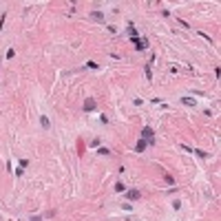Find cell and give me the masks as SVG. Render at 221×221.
I'll return each instance as SVG.
<instances>
[{
    "mask_svg": "<svg viewBox=\"0 0 221 221\" xmlns=\"http://www.w3.org/2000/svg\"><path fill=\"white\" fill-rule=\"evenodd\" d=\"M153 135H155V133H153V128H150V126H144V128H142V139H146L148 144H155Z\"/></svg>",
    "mask_w": 221,
    "mask_h": 221,
    "instance_id": "obj_1",
    "label": "cell"
},
{
    "mask_svg": "<svg viewBox=\"0 0 221 221\" xmlns=\"http://www.w3.org/2000/svg\"><path fill=\"white\" fill-rule=\"evenodd\" d=\"M131 42H133L139 51H142V49H148V40H146V38H131Z\"/></svg>",
    "mask_w": 221,
    "mask_h": 221,
    "instance_id": "obj_2",
    "label": "cell"
},
{
    "mask_svg": "<svg viewBox=\"0 0 221 221\" xmlns=\"http://www.w3.org/2000/svg\"><path fill=\"white\" fill-rule=\"evenodd\" d=\"M142 197V192L139 190H126V199H131V201H137Z\"/></svg>",
    "mask_w": 221,
    "mask_h": 221,
    "instance_id": "obj_3",
    "label": "cell"
},
{
    "mask_svg": "<svg viewBox=\"0 0 221 221\" xmlns=\"http://www.w3.org/2000/svg\"><path fill=\"white\" fill-rule=\"evenodd\" d=\"M95 106H97V102H95L93 97H89L86 102H84V111H86V113H89V111H95Z\"/></svg>",
    "mask_w": 221,
    "mask_h": 221,
    "instance_id": "obj_4",
    "label": "cell"
},
{
    "mask_svg": "<svg viewBox=\"0 0 221 221\" xmlns=\"http://www.w3.org/2000/svg\"><path fill=\"white\" fill-rule=\"evenodd\" d=\"M146 146H148V142H146V139H142V137H139V142H137V146H135V150H146Z\"/></svg>",
    "mask_w": 221,
    "mask_h": 221,
    "instance_id": "obj_5",
    "label": "cell"
},
{
    "mask_svg": "<svg viewBox=\"0 0 221 221\" xmlns=\"http://www.w3.org/2000/svg\"><path fill=\"white\" fill-rule=\"evenodd\" d=\"M91 18L97 20V22H102V20H104V13H102V11H91Z\"/></svg>",
    "mask_w": 221,
    "mask_h": 221,
    "instance_id": "obj_6",
    "label": "cell"
},
{
    "mask_svg": "<svg viewBox=\"0 0 221 221\" xmlns=\"http://www.w3.org/2000/svg\"><path fill=\"white\" fill-rule=\"evenodd\" d=\"M40 124H42V128H49V126H51V124H49V117H44V115L40 117Z\"/></svg>",
    "mask_w": 221,
    "mask_h": 221,
    "instance_id": "obj_7",
    "label": "cell"
},
{
    "mask_svg": "<svg viewBox=\"0 0 221 221\" xmlns=\"http://www.w3.org/2000/svg\"><path fill=\"white\" fill-rule=\"evenodd\" d=\"M144 73H146V78H148V80H153V71H150V64H146V69H144Z\"/></svg>",
    "mask_w": 221,
    "mask_h": 221,
    "instance_id": "obj_8",
    "label": "cell"
},
{
    "mask_svg": "<svg viewBox=\"0 0 221 221\" xmlns=\"http://www.w3.org/2000/svg\"><path fill=\"white\" fill-rule=\"evenodd\" d=\"M128 33H131V38H137V29L133 24H128Z\"/></svg>",
    "mask_w": 221,
    "mask_h": 221,
    "instance_id": "obj_9",
    "label": "cell"
},
{
    "mask_svg": "<svg viewBox=\"0 0 221 221\" xmlns=\"http://www.w3.org/2000/svg\"><path fill=\"white\" fill-rule=\"evenodd\" d=\"M164 179H166V181H168V186H175V179L170 177V175H168V172H164Z\"/></svg>",
    "mask_w": 221,
    "mask_h": 221,
    "instance_id": "obj_10",
    "label": "cell"
},
{
    "mask_svg": "<svg viewBox=\"0 0 221 221\" xmlns=\"http://www.w3.org/2000/svg\"><path fill=\"white\" fill-rule=\"evenodd\" d=\"M181 102H183V104H186V106H195V100H190V97H183V100H181Z\"/></svg>",
    "mask_w": 221,
    "mask_h": 221,
    "instance_id": "obj_11",
    "label": "cell"
},
{
    "mask_svg": "<svg viewBox=\"0 0 221 221\" xmlns=\"http://www.w3.org/2000/svg\"><path fill=\"white\" fill-rule=\"evenodd\" d=\"M124 188H126V186H124V183H122V181H117V183H115V190H117V192H122Z\"/></svg>",
    "mask_w": 221,
    "mask_h": 221,
    "instance_id": "obj_12",
    "label": "cell"
},
{
    "mask_svg": "<svg viewBox=\"0 0 221 221\" xmlns=\"http://www.w3.org/2000/svg\"><path fill=\"white\" fill-rule=\"evenodd\" d=\"M192 153H197V155H199V157H208V153H206V150H199V148H195V150H192Z\"/></svg>",
    "mask_w": 221,
    "mask_h": 221,
    "instance_id": "obj_13",
    "label": "cell"
},
{
    "mask_svg": "<svg viewBox=\"0 0 221 221\" xmlns=\"http://www.w3.org/2000/svg\"><path fill=\"white\" fill-rule=\"evenodd\" d=\"M97 153H100V155H111V150H108V148H106V146H102V148H100V150H97Z\"/></svg>",
    "mask_w": 221,
    "mask_h": 221,
    "instance_id": "obj_14",
    "label": "cell"
},
{
    "mask_svg": "<svg viewBox=\"0 0 221 221\" xmlns=\"http://www.w3.org/2000/svg\"><path fill=\"white\" fill-rule=\"evenodd\" d=\"M31 221H42V217H38V215H33V217H31Z\"/></svg>",
    "mask_w": 221,
    "mask_h": 221,
    "instance_id": "obj_15",
    "label": "cell"
}]
</instances>
